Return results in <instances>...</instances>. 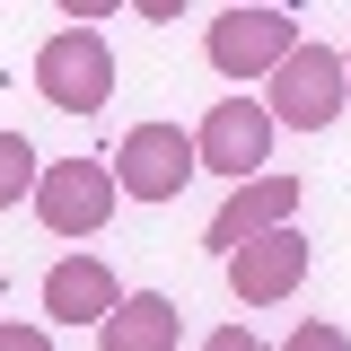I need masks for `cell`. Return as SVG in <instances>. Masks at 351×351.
<instances>
[{"label": "cell", "mask_w": 351, "mask_h": 351, "mask_svg": "<svg viewBox=\"0 0 351 351\" xmlns=\"http://www.w3.org/2000/svg\"><path fill=\"white\" fill-rule=\"evenodd\" d=\"M202 53H211V71L219 80H272L290 53H299V18L290 9H219L211 18V36H202Z\"/></svg>", "instance_id": "cell-3"}, {"label": "cell", "mask_w": 351, "mask_h": 351, "mask_svg": "<svg viewBox=\"0 0 351 351\" xmlns=\"http://www.w3.org/2000/svg\"><path fill=\"white\" fill-rule=\"evenodd\" d=\"M114 167L106 158H53V167L36 176V219L53 228V237H97L106 219H114Z\"/></svg>", "instance_id": "cell-5"}, {"label": "cell", "mask_w": 351, "mask_h": 351, "mask_svg": "<svg viewBox=\"0 0 351 351\" xmlns=\"http://www.w3.org/2000/svg\"><path fill=\"white\" fill-rule=\"evenodd\" d=\"M114 307H123V281H114L106 255H62L44 272V316L53 325H106Z\"/></svg>", "instance_id": "cell-9"}, {"label": "cell", "mask_w": 351, "mask_h": 351, "mask_svg": "<svg viewBox=\"0 0 351 351\" xmlns=\"http://www.w3.org/2000/svg\"><path fill=\"white\" fill-rule=\"evenodd\" d=\"M343 106H351V80H343V53H334V44H307L299 36V53L263 80V114H272V132H281V123H290V132H325Z\"/></svg>", "instance_id": "cell-1"}, {"label": "cell", "mask_w": 351, "mask_h": 351, "mask_svg": "<svg viewBox=\"0 0 351 351\" xmlns=\"http://www.w3.org/2000/svg\"><path fill=\"white\" fill-rule=\"evenodd\" d=\"M202 351H263V343H255V334H246V325H219V334H211V343H202Z\"/></svg>", "instance_id": "cell-14"}, {"label": "cell", "mask_w": 351, "mask_h": 351, "mask_svg": "<svg viewBox=\"0 0 351 351\" xmlns=\"http://www.w3.org/2000/svg\"><path fill=\"white\" fill-rule=\"evenodd\" d=\"M307 246L299 228H272V237H246L237 255H228V290H237V307H281L290 290L307 281Z\"/></svg>", "instance_id": "cell-8"}, {"label": "cell", "mask_w": 351, "mask_h": 351, "mask_svg": "<svg viewBox=\"0 0 351 351\" xmlns=\"http://www.w3.org/2000/svg\"><path fill=\"white\" fill-rule=\"evenodd\" d=\"M36 141H27V132H0V211H9V202H36Z\"/></svg>", "instance_id": "cell-11"}, {"label": "cell", "mask_w": 351, "mask_h": 351, "mask_svg": "<svg viewBox=\"0 0 351 351\" xmlns=\"http://www.w3.org/2000/svg\"><path fill=\"white\" fill-rule=\"evenodd\" d=\"M36 88H44V106H62V114H106L114 106V44L97 27L44 36L36 44Z\"/></svg>", "instance_id": "cell-2"}, {"label": "cell", "mask_w": 351, "mask_h": 351, "mask_svg": "<svg viewBox=\"0 0 351 351\" xmlns=\"http://www.w3.org/2000/svg\"><path fill=\"white\" fill-rule=\"evenodd\" d=\"M281 351H351V334H343V325H325V316H307V325H299Z\"/></svg>", "instance_id": "cell-12"}, {"label": "cell", "mask_w": 351, "mask_h": 351, "mask_svg": "<svg viewBox=\"0 0 351 351\" xmlns=\"http://www.w3.org/2000/svg\"><path fill=\"white\" fill-rule=\"evenodd\" d=\"M176 334H184V307L167 290H123V307L97 325L106 351H176Z\"/></svg>", "instance_id": "cell-10"}, {"label": "cell", "mask_w": 351, "mask_h": 351, "mask_svg": "<svg viewBox=\"0 0 351 351\" xmlns=\"http://www.w3.org/2000/svg\"><path fill=\"white\" fill-rule=\"evenodd\" d=\"M193 184V132L176 123H132L114 149V193L123 202H176Z\"/></svg>", "instance_id": "cell-6"}, {"label": "cell", "mask_w": 351, "mask_h": 351, "mask_svg": "<svg viewBox=\"0 0 351 351\" xmlns=\"http://www.w3.org/2000/svg\"><path fill=\"white\" fill-rule=\"evenodd\" d=\"M290 219H299V176H255V184H237V193H228V202L211 211L202 246L228 263L237 246H246V237H272V228H290Z\"/></svg>", "instance_id": "cell-7"}, {"label": "cell", "mask_w": 351, "mask_h": 351, "mask_svg": "<svg viewBox=\"0 0 351 351\" xmlns=\"http://www.w3.org/2000/svg\"><path fill=\"white\" fill-rule=\"evenodd\" d=\"M0 351H53V334H44V325H9V316H0Z\"/></svg>", "instance_id": "cell-13"}, {"label": "cell", "mask_w": 351, "mask_h": 351, "mask_svg": "<svg viewBox=\"0 0 351 351\" xmlns=\"http://www.w3.org/2000/svg\"><path fill=\"white\" fill-rule=\"evenodd\" d=\"M343 80H351V44H343Z\"/></svg>", "instance_id": "cell-15"}, {"label": "cell", "mask_w": 351, "mask_h": 351, "mask_svg": "<svg viewBox=\"0 0 351 351\" xmlns=\"http://www.w3.org/2000/svg\"><path fill=\"white\" fill-rule=\"evenodd\" d=\"M263 158H272V114H263V97H219L211 114H202V132H193V167H211V176H228V193L237 184H255L263 176Z\"/></svg>", "instance_id": "cell-4"}]
</instances>
